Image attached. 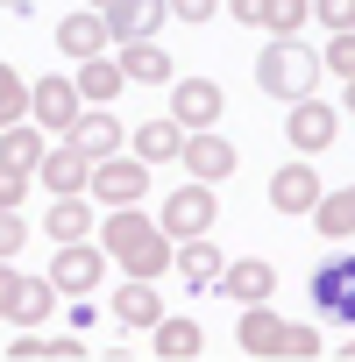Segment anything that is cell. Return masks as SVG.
<instances>
[{
  "label": "cell",
  "instance_id": "44dd1931",
  "mask_svg": "<svg viewBox=\"0 0 355 362\" xmlns=\"http://www.w3.org/2000/svg\"><path fill=\"white\" fill-rule=\"evenodd\" d=\"M156 235V221L142 214V206H107V221H100V249L107 256H128L135 242H149Z\"/></svg>",
  "mask_w": 355,
  "mask_h": 362
},
{
  "label": "cell",
  "instance_id": "d590c367",
  "mask_svg": "<svg viewBox=\"0 0 355 362\" xmlns=\"http://www.w3.org/2000/svg\"><path fill=\"white\" fill-rule=\"evenodd\" d=\"M8 355H15V362H50V334H15Z\"/></svg>",
  "mask_w": 355,
  "mask_h": 362
},
{
  "label": "cell",
  "instance_id": "f546056e",
  "mask_svg": "<svg viewBox=\"0 0 355 362\" xmlns=\"http://www.w3.org/2000/svg\"><path fill=\"white\" fill-rule=\"evenodd\" d=\"M8 121H29V78L15 64H0V128Z\"/></svg>",
  "mask_w": 355,
  "mask_h": 362
},
{
  "label": "cell",
  "instance_id": "e575fe53",
  "mask_svg": "<svg viewBox=\"0 0 355 362\" xmlns=\"http://www.w3.org/2000/svg\"><path fill=\"white\" fill-rule=\"evenodd\" d=\"M313 22H327V36L334 29H355V0H313Z\"/></svg>",
  "mask_w": 355,
  "mask_h": 362
},
{
  "label": "cell",
  "instance_id": "d6a6232c",
  "mask_svg": "<svg viewBox=\"0 0 355 362\" xmlns=\"http://www.w3.org/2000/svg\"><path fill=\"white\" fill-rule=\"evenodd\" d=\"M36 185V170H15V163H0V206H22Z\"/></svg>",
  "mask_w": 355,
  "mask_h": 362
},
{
  "label": "cell",
  "instance_id": "8992f818",
  "mask_svg": "<svg viewBox=\"0 0 355 362\" xmlns=\"http://www.w3.org/2000/svg\"><path fill=\"white\" fill-rule=\"evenodd\" d=\"M334 135H341V107H327V100H313V93L284 107V142H291L298 156H320Z\"/></svg>",
  "mask_w": 355,
  "mask_h": 362
},
{
  "label": "cell",
  "instance_id": "4fadbf2b",
  "mask_svg": "<svg viewBox=\"0 0 355 362\" xmlns=\"http://www.w3.org/2000/svg\"><path fill=\"white\" fill-rule=\"evenodd\" d=\"M313 199H320V170L313 163H277L270 170V206L291 221V214H313Z\"/></svg>",
  "mask_w": 355,
  "mask_h": 362
},
{
  "label": "cell",
  "instance_id": "3957f363",
  "mask_svg": "<svg viewBox=\"0 0 355 362\" xmlns=\"http://www.w3.org/2000/svg\"><path fill=\"white\" fill-rule=\"evenodd\" d=\"M100 277H107V249H100L93 235H86V242H57V256H50V284H57V298H93Z\"/></svg>",
  "mask_w": 355,
  "mask_h": 362
},
{
  "label": "cell",
  "instance_id": "cb8c5ba5",
  "mask_svg": "<svg viewBox=\"0 0 355 362\" xmlns=\"http://www.w3.org/2000/svg\"><path fill=\"white\" fill-rule=\"evenodd\" d=\"M313 228H320L327 242H355V185L320 192V199H313Z\"/></svg>",
  "mask_w": 355,
  "mask_h": 362
},
{
  "label": "cell",
  "instance_id": "7402d4cb",
  "mask_svg": "<svg viewBox=\"0 0 355 362\" xmlns=\"http://www.w3.org/2000/svg\"><path fill=\"white\" fill-rule=\"evenodd\" d=\"M121 86H128V78H121L114 50H100V57H78V100H86V107H107Z\"/></svg>",
  "mask_w": 355,
  "mask_h": 362
},
{
  "label": "cell",
  "instance_id": "9a60e30c",
  "mask_svg": "<svg viewBox=\"0 0 355 362\" xmlns=\"http://www.w3.org/2000/svg\"><path fill=\"white\" fill-rule=\"evenodd\" d=\"M114 64L128 86H170V50H156V36L142 43H114Z\"/></svg>",
  "mask_w": 355,
  "mask_h": 362
},
{
  "label": "cell",
  "instance_id": "d6986e66",
  "mask_svg": "<svg viewBox=\"0 0 355 362\" xmlns=\"http://www.w3.org/2000/svg\"><path fill=\"white\" fill-rule=\"evenodd\" d=\"M114 320H121V327H156V320H163L156 277H121V284H114Z\"/></svg>",
  "mask_w": 355,
  "mask_h": 362
},
{
  "label": "cell",
  "instance_id": "ac0fdd59",
  "mask_svg": "<svg viewBox=\"0 0 355 362\" xmlns=\"http://www.w3.org/2000/svg\"><path fill=\"white\" fill-rule=\"evenodd\" d=\"M221 291H228L235 305H263V298L277 291V270H270L263 256H242V263H228V270H221Z\"/></svg>",
  "mask_w": 355,
  "mask_h": 362
},
{
  "label": "cell",
  "instance_id": "603a6c76",
  "mask_svg": "<svg viewBox=\"0 0 355 362\" xmlns=\"http://www.w3.org/2000/svg\"><path fill=\"white\" fill-rule=\"evenodd\" d=\"M57 313V284L50 277H15V305H8V320L15 327H43Z\"/></svg>",
  "mask_w": 355,
  "mask_h": 362
},
{
  "label": "cell",
  "instance_id": "30bf717a",
  "mask_svg": "<svg viewBox=\"0 0 355 362\" xmlns=\"http://www.w3.org/2000/svg\"><path fill=\"white\" fill-rule=\"evenodd\" d=\"M86 177H93V156H86L78 142H64V135H57V149H43V163H36V185H43L50 199L86 192Z\"/></svg>",
  "mask_w": 355,
  "mask_h": 362
},
{
  "label": "cell",
  "instance_id": "836d02e7",
  "mask_svg": "<svg viewBox=\"0 0 355 362\" xmlns=\"http://www.w3.org/2000/svg\"><path fill=\"white\" fill-rule=\"evenodd\" d=\"M22 242H29V221H15V206H0V256H22Z\"/></svg>",
  "mask_w": 355,
  "mask_h": 362
},
{
  "label": "cell",
  "instance_id": "7a4b0ae2",
  "mask_svg": "<svg viewBox=\"0 0 355 362\" xmlns=\"http://www.w3.org/2000/svg\"><path fill=\"white\" fill-rule=\"evenodd\" d=\"M86 199H93V206H142V199H149V163H142V156H121V149L100 156L93 177H86Z\"/></svg>",
  "mask_w": 355,
  "mask_h": 362
},
{
  "label": "cell",
  "instance_id": "83f0119b",
  "mask_svg": "<svg viewBox=\"0 0 355 362\" xmlns=\"http://www.w3.org/2000/svg\"><path fill=\"white\" fill-rule=\"evenodd\" d=\"M170 249H178V242L156 228L149 242H135V249H128V256H114V263H121L128 277H163V270H170Z\"/></svg>",
  "mask_w": 355,
  "mask_h": 362
},
{
  "label": "cell",
  "instance_id": "ffe728a7",
  "mask_svg": "<svg viewBox=\"0 0 355 362\" xmlns=\"http://www.w3.org/2000/svg\"><path fill=\"white\" fill-rule=\"evenodd\" d=\"M64 142H78L93 163H100V156H114V149H121V121H114V107H86V114L71 121V135H64Z\"/></svg>",
  "mask_w": 355,
  "mask_h": 362
},
{
  "label": "cell",
  "instance_id": "8d00e7d4",
  "mask_svg": "<svg viewBox=\"0 0 355 362\" xmlns=\"http://www.w3.org/2000/svg\"><path fill=\"white\" fill-rule=\"evenodd\" d=\"M221 0H170V22H214Z\"/></svg>",
  "mask_w": 355,
  "mask_h": 362
},
{
  "label": "cell",
  "instance_id": "5b68a950",
  "mask_svg": "<svg viewBox=\"0 0 355 362\" xmlns=\"http://www.w3.org/2000/svg\"><path fill=\"white\" fill-rule=\"evenodd\" d=\"M86 114V100H78V78H36L29 86V121L43 128V135H71V121Z\"/></svg>",
  "mask_w": 355,
  "mask_h": 362
},
{
  "label": "cell",
  "instance_id": "5bb4252c",
  "mask_svg": "<svg viewBox=\"0 0 355 362\" xmlns=\"http://www.w3.org/2000/svg\"><path fill=\"white\" fill-rule=\"evenodd\" d=\"M57 50H64V57H100V50H114V36H107V15H100V8H78V15H64V22H57Z\"/></svg>",
  "mask_w": 355,
  "mask_h": 362
},
{
  "label": "cell",
  "instance_id": "1f68e13d",
  "mask_svg": "<svg viewBox=\"0 0 355 362\" xmlns=\"http://www.w3.org/2000/svg\"><path fill=\"white\" fill-rule=\"evenodd\" d=\"M320 355H327V341L313 327H284V355L277 362H320Z\"/></svg>",
  "mask_w": 355,
  "mask_h": 362
},
{
  "label": "cell",
  "instance_id": "4316f807",
  "mask_svg": "<svg viewBox=\"0 0 355 362\" xmlns=\"http://www.w3.org/2000/svg\"><path fill=\"white\" fill-rule=\"evenodd\" d=\"M50 242H86L93 235V206H86V192H64V199H50Z\"/></svg>",
  "mask_w": 355,
  "mask_h": 362
},
{
  "label": "cell",
  "instance_id": "52a82bcc",
  "mask_svg": "<svg viewBox=\"0 0 355 362\" xmlns=\"http://www.w3.org/2000/svg\"><path fill=\"white\" fill-rule=\"evenodd\" d=\"M313 313L334 327H355V256H327L313 270Z\"/></svg>",
  "mask_w": 355,
  "mask_h": 362
},
{
  "label": "cell",
  "instance_id": "60d3db41",
  "mask_svg": "<svg viewBox=\"0 0 355 362\" xmlns=\"http://www.w3.org/2000/svg\"><path fill=\"white\" fill-rule=\"evenodd\" d=\"M341 114H355V78H341Z\"/></svg>",
  "mask_w": 355,
  "mask_h": 362
},
{
  "label": "cell",
  "instance_id": "7c38bea8",
  "mask_svg": "<svg viewBox=\"0 0 355 362\" xmlns=\"http://www.w3.org/2000/svg\"><path fill=\"white\" fill-rule=\"evenodd\" d=\"M284 327H291V320L270 313V298H263V305H242V334H235V341H242V355L277 362V355H284Z\"/></svg>",
  "mask_w": 355,
  "mask_h": 362
},
{
  "label": "cell",
  "instance_id": "ab89813d",
  "mask_svg": "<svg viewBox=\"0 0 355 362\" xmlns=\"http://www.w3.org/2000/svg\"><path fill=\"white\" fill-rule=\"evenodd\" d=\"M15 277H22V270H15L8 256H0V320H8V305H15Z\"/></svg>",
  "mask_w": 355,
  "mask_h": 362
},
{
  "label": "cell",
  "instance_id": "f1b7e54d",
  "mask_svg": "<svg viewBox=\"0 0 355 362\" xmlns=\"http://www.w3.org/2000/svg\"><path fill=\"white\" fill-rule=\"evenodd\" d=\"M313 22V0H263V29L270 36H298Z\"/></svg>",
  "mask_w": 355,
  "mask_h": 362
},
{
  "label": "cell",
  "instance_id": "f35d334b",
  "mask_svg": "<svg viewBox=\"0 0 355 362\" xmlns=\"http://www.w3.org/2000/svg\"><path fill=\"white\" fill-rule=\"evenodd\" d=\"M78 355H86L78 334H50V362H78Z\"/></svg>",
  "mask_w": 355,
  "mask_h": 362
},
{
  "label": "cell",
  "instance_id": "e0dca14e",
  "mask_svg": "<svg viewBox=\"0 0 355 362\" xmlns=\"http://www.w3.org/2000/svg\"><path fill=\"white\" fill-rule=\"evenodd\" d=\"M170 270H178V277H185V284H199V291H214L228 263H221V249H214L206 235H185V242H178V249H170Z\"/></svg>",
  "mask_w": 355,
  "mask_h": 362
},
{
  "label": "cell",
  "instance_id": "277c9868",
  "mask_svg": "<svg viewBox=\"0 0 355 362\" xmlns=\"http://www.w3.org/2000/svg\"><path fill=\"white\" fill-rule=\"evenodd\" d=\"M214 221H221V185H199V177H192V185H178V192L163 199V214H156V228H163L170 242L206 235Z\"/></svg>",
  "mask_w": 355,
  "mask_h": 362
},
{
  "label": "cell",
  "instance_id": "d4e9b609",
  "mask_svg": "<svg viewBox=\"0 0 355 362\" xmlns=\"http://www.w3.org/2000/svg\"><path fill=\"white\" fill-rule=\"evenodd\" d=\"M43 149H50V135H43L36 121H8V128H0V163L36 170V163H43Z\"/></svg>",
  "mask_w": 355,
  "mask_h": 362
},
{
  "label": "cell",
  "instance_id": "6da1fadb",
  "mask_svg": "<svg viewBox=\"0 0 355 362\" xmlns=\"http://www.w3.org/2000/svg\"><path fill=\"white\" fill-rule=\"evenodd\" d=\"M320 78H327V71H320V50H305L298 36H270V50L256 57V86H263L270 100H284V107L305 100Z\"/></svg>",
  "mask_w": 355,
  "mask_h": 362
},
{
  "label": "cell",
  "instance_id": "ba28073f",
  "mask_svg": "<svg viewBox=\"0 0 355 362\" xmlns=\"http://www.w3.org/2000/svg\"><path fill=\"white\" fill-rule=\"evenodd\" d=\"M178 163H185L199 185H228L242 156H235V142H228L221 128H192V135H185V149H178Z\"/></svg>",
  "mask_w": 355,
  "mask_h": 362
},
{
  "label": "cell",
  "instance_id": "9c48e42d",
  "mask_svg": "<svg viewBox=\"0 0 355 362\" xmlns=\"http://www.w3.org/2000/svg\"><path fill=\"white\" fill-rule=\"evenodd\" d=\"M221 107H228V93L214 86V78H170V121L178 128H221Z\"/></svg>",
  "mask_w": 355,
  "mask_h": 362
},
{
  "label": "cell",
  "instance_id": "7bdbcfd3",
  "mask_svg": "<svg viewBox=\"0 0 355 362\" xmlns=\"http://www.w3.org/2000/svg\"><path fill=\"white\" fill-rule=\"evenodd\" d=\"M341 355H348V362H355V341H348V348H341Z\"/></svg>",
  "mask_w": 355,
  "mask_h": 362
},
{
  "label": "cell",
  "instance_id": "484cf974",
  "mask_svg": "<svg viewBox=\"0 0 355 362\" xmlns=\"http://www.w3.org/2000/svg\"><path fill=\"white\" fill-rule=\"evenodd\" d=\"M178 149H185V128H178L170 114H156V121L135 128V156L142 163H178Z\"/></svg>",
  "mask_w": 355,
  "mask_h": 362
},
{
  "label": "cell",
  "instance_id": "4dcf8cb0",
  "mask_svg": "<svg viewBox=\"0 0 355 362\" xmlns=\"http://www.w3.org/2000/svg\"><path fill=\"white\" fill-rule=\"evenodd\" d=\"M320 71H334V78H355V29H334V36H327V50H320Z\"/></svg>",
  "mask_w": 355,
  "mask_h": 362
},
{
  "label": "cell",
  "instance_id": "8fae6325",
  "mask_svg": "<svg viewBox=\"0 0 355 362\" xmlns=\"http://www.w3.org/2000/svg\"><path fill=\"white\" fill-rule=\"evenodd\" d=\"M107 36L114 43H142V36H156L163 22H170V0H107Z\"/></svg>",
  "mask_w": 355,
  "mask_h": 362
},
{
  "label": "cell",
  "instance_id": "74e56055",
  "mask_svg": "<svg viewBox=\"0 0 355 362\" xmlns=\"http://www.w3.org/2000/svg\"><path fill=\"white\" fill-rule=\"evenodd\" d=\"M228 22H242V29H263V0H228Z\"/></svg>",
  "mask_w": 355,
  "mask_h": 362
},
{
  "label": "cell",
  "instance_id": "b9f144b4",
  "mask_svg": "<svg viewBox=\"0 0 355 362\" xmlns=\"http://www.w3.org/2000/svg\"><path fill=\"white\" fill-rule=\"evenodd\" d=\"M0 8H8V15H29V0H0Z\"/></svg>",
  "mask_w": 355,
  "mask_h": 362
},
{
  "label": "cell",
  "instance_id": "2e32d148",
  "mask_svg": "<svg viewBox=\"0 0 355 362\" xmlns=\"http://www.w3.org/2000/svg\"><path fill=\"white\" fill-rule=\"evenodd\" d=\"M149 355H156V362H199V355H206V334H199L192 320H170V313H163V320L149 327Z\"/></svg>",
  "mask_w": 355,
  "mask_h": 362
},
{
  "label": "cell",
  "instance_id": "ee69618b",
  "mask_svg": "<svg viewBox=\"0 0 355 362\" xmlns=\"http://www.w3.org/2000/svg\"><path fill=\"white\" fill-rule=\"evenodd\" d=\"M93 8H107V0H93Z\"/></svg>",
  "mask_w": 355,
  "mask_h": 362
}]
</instances>
